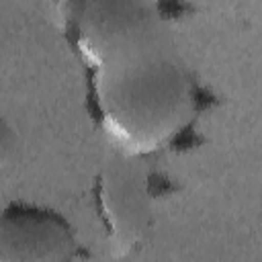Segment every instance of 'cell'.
I'll return each instance as SVG.
<instances>
[{"mask_svg": "<svg viewBox=\"0 0 262 262\" xmlns=\"http://www.w3.org/2000/svg\"><path fill=\"white\" fill-rule=\"evenodd\" d=\"M66 35L80 55L104 133L129 154L172 141L194 115V86L145 0H70Z\"/></svg>", "mask_w": 262, "mask_h": 262, "instance_id": "cell-1", "label": "cell"}, {"mask_svg": "<svg viewBox=\"0 0 262 262\" xmlns=\"http://www.w3.org/2000/svg\"><path fill=\"white\" fill-rule=\"evenodd\" d=\"M78 242L63 217L35 205L12 203L0 219V262H51L76 256Z\"/></svg>", "mask_w": 262, "mask_h": 262, "instance_id": "cell-2", "label": "cell"}]
</instances>
